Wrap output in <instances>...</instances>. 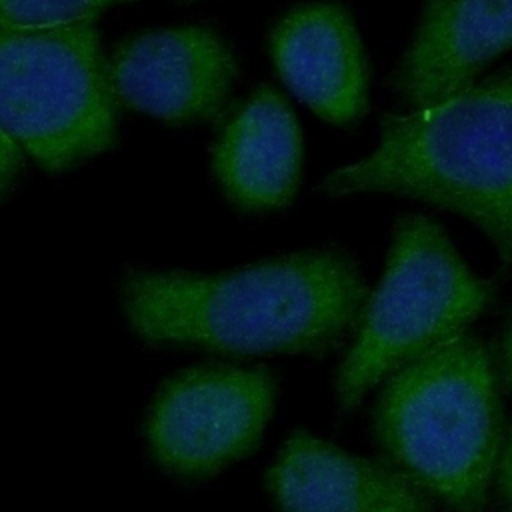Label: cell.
I'll use <instances>...</instances> for the list:
<instances>
[{"label":"cell","instance_id":"cell-13","mask_svg":"<svg viewBox=\"0 0 512 512\" xmlns=\"http://www.w3.org/2000/svg\"><path fill=\"white\" fill-rule=\"evenodd\" d=\"M494 486H496V496L500 504L508 512H512V426L502 440L496 474H494Z\"/></svg>","mask_w":512,"mask_h":512},{"label":"cell","instance_id":"cell-10","mask_svg":"<svg viewBox=\"0 0 512 512\" xmlns=\"http://www.w3.org/2000/svg\"><path fill=\"white\" fill-rule=\"evenodd\" d=\"M282 512H432L430 496L388 460L292 434L268 470Z\"/></svg>","mask_w":512,"mask_h":512},{"label":"cell","instance_id":"cell-14","mask_svg":"<svg viewBox=\"0 0 512 512\" xmlns=\"http://www.w3.org/2000/svg\"><path fill=\"white\" fill-rule=\"evenodd\" d=\"M22 148L0 128V198L10 190L22 166Z\"/></svg>","mask_w":512,"mask_h":512},{"label":"cell","instance_id":"cell-4","mask_svg":"<svg viewBox=\"0 0 512 512\" xmlns=\"http://www.w3.org/2000/svg\"><path fill=\"white\" fill-rule=\"evenodd\" d=\"M492 294L494 284L464 264L438 222L402 216L384 274L366 298L356 340L336 374L340 410H354L396 370L466 332Z\"/></svg>","mask_w":512,"mask_h":512},{"label":"cell","instance_id":"cell-8","mask_svg":"<svg viewBox=\"0 0 512 512\" xmlns=\"http://www.w3.org/2000/svg\"><path fill=\"white\" fill-rule=\"evenodd\" d=\"M510 48L512 0H422L390 86L410 110L432 106L472 86Z\"/></svg>","mask_w":512,"mask_h":512},{"label":"cell","instance_id":"cell-5","mask_svg":"<svg viewBox=\"0 0 512 512\" xmlns=\"http://www.w3.org/2000/svg\"><path fill=\"white\" fill-rule=\"evenodd\" d=\"M116 112L94 20L0 24V128L38 166L62 172L104 152Z\"/></svg>","mask_w":512,"mask_h":512},{"label":"cell","instance_id":"cell-3","mask_svg":"<svg viewBox=\"0 0 512 512\" xmlns=\"http://www.w3.org/2000/svg\"><path fill=\"white\" fill-rule=\"evenodd\" d=\"M384 458L452 512H486L504 440L490 352L468 330L396 370L376 400Z\"/></svg>","mask_w":512,"mask_h":512},{"label":"cell","instance_id":"cell-15","mask_svg":"<svg viewBox=\"0 0 512 512\" xmlns=\"http://www.w3.org/2000/svg\"><path fill=\"white\" fill-rule=\"evenodd\" d=\"M502 368H504L506 380L512 384V320H510V326H508L506 336H504V346H502Z\"/></svg>","mask_w":512,"mask_h":512},{"label":"cell","instance_id":"cell-6","mask_svg":"<svg viewBox=\"0 0 512 512\" xmlns=\"http://www.w3.org/2000/svg\"><path fill=\"white\" fill-rule=\"evenodd\" d=\"M272 400L274 382L258 368L204 366L182 372L150 408V452L176 476H208L258 442Z\"/></svg>","mask_w":512,"mask_h":512},{"label":"cell","instance_id":"cell-12","mask_svg":"<svg viewBox=\"0 0 512 512\" xmlns=\"http://www.w3.org/2000/svg\"><path fill=\"white\" fill-rule=\"evenodd\" d=\"M126 0H0V24L54 28L94 20L100 10Z\"/></svg>","mask_w":512,"mask_h":512},{"label":"cell","instance_id":"cell-1","mask_svg":"<svg viewBox=\"0 0 512 512\" xmlns=\"http://www.w3.org/2000/svg\"><path fill=\"white\" fill-rule=\"evenodd\" d=\"M368 288L340 250H306L222 274L140 270L122 282L138 336L224 354L320 352L358 326Z\"/></svg>","mask_w":512,"mask_h":512},{"label":"cell","instance_id":"cell-11","mask_svg":"<svg viewBox=\"0 0 512 512\" xmlns=\"http://www.w3.org/2000/svg\"><path fill=\"white\" fill-rule=\"evenodd\" d=\"M296 116L272 86H260L222 128L212 168L226 196L244 210L280 208L300 180Z\"/></svg>","mask_w":512,"mask_h":512},{"label":"cell","instance_id":"cell-2","mask_svg":"<svg viewBox=\"0 0 512 512\" xmlns=\"http://www.w3.org/2000/svg\"><path fill=\"white\" fill-rule=\"evenodd\" d=\"M332 196L382 192L452 210L512 268V70L404 114H384L362 160L330 172Z\"/></svg>","mask_w":512,"mask_h":512},{"label":"cell","instance_id":"cell-7","mask_svg":"<svg viewBox=\"0 0 512 512\" xmlns=\"http://www.w3.org/2000/svg\"><path fill=\"white\" fill-rule=\"evenodd\" d=\"M116 102L166 122L212 118L226 102L236 62L224 40L202 26L142 32L106 60Z\"/></svg>","mask_w":512,"mask_h":512},{"label":"cell","instance_id":"cell-9","mask_svg":"<svg viewBox=\"0 0 512 512\" xmlns=\"http://www.w3.org/2000/svg\"><path fill=\"white\" fill-rule=\"evenodd\" d=\"M270 52L284 84L320 118L348 124L366 112L368 64L344 6H296L276 24Z\"/></svg>","mask_w":512,"mask_h":512}]
</instances>
